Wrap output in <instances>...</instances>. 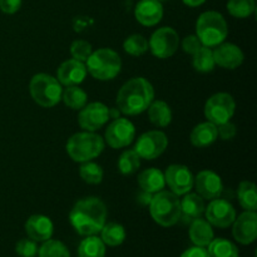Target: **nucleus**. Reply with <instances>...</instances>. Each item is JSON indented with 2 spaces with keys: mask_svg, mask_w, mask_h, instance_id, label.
<instances>
[{
  "mask_svg": "<svg viewBox=\"0 0 257 257\" xmlns=\"http://www.w3.org/2000/svg\"><path fill=\"white\" fill-rule=\"evenodd\" d=\"M73 228L82 236H92L100 232L107 220V207L97 197L79 200L69 213Z\"/></svg>",
  "mask_w": 257,
  "mask_h": 257,
  "instance_id": "nucleus-1",
  "label": "nucleus"
},
{
  "mask_svg": "<svg viewBox=\"0 0 257 257\" xmlns=\"http://www.w3.org/2000/svg\"><path fill=\"white\" fill-rule=\"evenodd\" d=\"M155 98V89L147 79L132 78L122 85L117 95V107L125 115H137L148 109Z\"/></svg>",
  "mask_w": 257,
  "mask_h": 257,
  "instance_id": "nucleus-2",
  "label": "nucleus"
},
{
  "mask_svg": "<svg viewBox=\"0 0 257 257\" xmlns=\"http://www.w3.org/2000/svg\"><path fill=\"white\" fill-rule=\"evenodd\" d=\"M196 33L201 44L205 47H217L227 38V22L221 13L208 10L202 13L196 23Z\"/></svg>",
  "mask_w": 257,
  "mask_h": 257,
  "instance_id": "nucleus-3",
  "label": "nucleus"
},
{
  "mask_svg": "<svg viewBox=\"0 0 257 257\" xmlns=\"http://www.w3.org/2000/svg\"><path fill=\"white\" fill-rule=\"evenodd\" d=\"M150 212L153 221L162 227H171L181 218V201L170 191H160L151 197Z\"/></svg>",
  "mask_w": 257,
  "mask_h": 257,
  "instance_id": "nucleus-4",
  "label": "nucleus"
},
{
  "mask_svg": "<svg viewBox=\"0 0 257 257\" xmlns=\"http://www.w3.org/2000/svg\"><path fill=\"white\" fill-rule=\"evenodd\" d=\"M104 140L93 132L75 133L68 140L67 152L74 162H88L97 158L104 150Z\"/></svg>",
  "mask_w": 257,
  "mask_h": 257,
  "instance_id": "nucleus-5",
  "label": "nucleus"
},
{
  "mask_svg": "<svg viewBox=\"0 0 257 257\" xmlns=\"http://www.w3.org/2000/svg\"><path fill=\"white\" fill-rule=\"evenodd\" d=\"M122 68V60L117 52L102 48L92 52L87 59V72L98 80H110L117 77Z\"/></svg>",
  "mask_w": 257,
  "mask_h": 257,
  "instance_id": "nucleus-6",
  "label": "nucleus"
},
{
  "mask_svg": "<svg viewBox=\"0 0 257 257\" xmlns=\"http://www.w3.org/2000/svg\"><path fill=\"white\" fill-rule=\"evenodd\" d=\"M30 95L40 107L52 108L62 100V85L54 77L39 73L32 78L29 84Z\"/></svg>",
  "mask_w": 257,
  "mask_h": 257,
  "instance_id": "nucleus-7",
  "label": "nucleus"
},
{
  "mask_svg": "<svg viewBox=\"0 0 257 257\" xmlns=\"http://www.w3.org/2000/svg\"><path fill=\"white\" fill-rule=\"evenodd\" d=\"M235 99L228 93H216L205 104V117L216 125L228 122L235 114Z\"/></svg>",
  "mask_w": 257,
  "mask_h": 257,
  "instance_id": "nucleus-8",
  "label": "nucleus"
},
{
  "mask_svg": "<svg viewBox=\"0 0 257 257\" xmlns=\"http://www.w3.org/2000/svg\"><path fill=\"white\" fill-rule=\"evenodd\" d=\"M180 37L177 32L171 27H162L156 30L148 42V48L152 54L160 59L171 58L177 52Z\"/></svg>",
  "mask_w": 257,
  "mask_h": 257,
  "instance_id": "nucleus-9",
  "label": "nucleus"
},
{
  "mask_svg": "<svg viewBox=\"0 0 257 257\" xmlns=\"http://www.w3.org/2000/svg\"><path fill=\"white\" fill-rule=\"evenodd\" d=\"M168 146V138L166 133L161 131H150L138 138L135 151L141 158L147 161L156 160L160 157Z\"/></svg>",
  "mask_w": 257,
  "mask_h": 257,
  "instance_id": "nucleus-10",
  "label": "nucleus"
},
{
  "mask_svg": "<svg viewBox=\"0 0 257 257\" xmlns=\"http://www.w3.org/2000/svg\"><path fill=\"white\" fill-rule=\"evenodd\" d=\"M136 136V128L127 118H115L105 130L104 142L109 147L118 150L124 148L133 142Z\"/></svg>",
  "mask_w": 257,
  "mask_h": 257,
  "instance_id": "nucleus-11",
  "label": "nucleus"
},
{
  "mask_svg": "<svg viewBox=\"0 0 257 257\" xmlns=\"http://www.w3.org/2000/svg\"><path fill=\"white\" fill-rule=\"evenodd\" d=\"M109 108L100 102H93L85 104L78 115V123L80 128L87 132H94L100 130L109 119Z\"/></svg>",
  "mask_w": 257,
  "mask_h": 257,
  "instance_id": "nucleus-12",
  "label": "nucleus"
},
{
  "mask_svg": "<svg viewBox=\"0 0 257 257\" xmlns=\"http://www.w3.org/2000/svg\"><path fill=\"white\" fill-rule=\"evenodd\" d=\"M165 181L171 188V192L177 196H183L193 188L195 177L190 168L183 165H171L166 170Z\"/></svg>",
  "mask_w": 257,
  "mask_h": 257,
  "instance_id": "nucleus-13",
  "label": "nucleus"
},
{
  "mask_svg": "<svg viewBox=\"0 0 257 257\" xmlns=\"http://www.w3.org/2000/svg\"><path fill=\"white\" fill-rule=\"evenodd\" d=\"M206 218L211 226L218 228H227L233 223L236 218V210L228 201L222 198L211 200V203L205 208Z\"/></svg>",
  "mask_w": 257,
  "mask_h": 257,
  "instance_id": "nucleus-14",
  "label": "nucleus"
},
{
  "mask_svg": "<svg viewBox=\"0 0 257 257\" xmlns=\"http://www.w3.org/2000/svg\"><path fill=\"white\" fill-rule=\"evenodd\" d=\"M233 238L241 245H250L257 237L256 211H245L233 221Z\"/></svg>",
  "mask_w": 257,
  "mask_h": 257,
  "instance_id": "nucleus-15",
  "label": "nucleus"
},
{
  "mask_svg": "<svg viewBox=\"0 0 257 257\" xmlns=\"http://www.w3.org/2000/svg\"><path fill=\"white\" fill-rule=\"evenodd\" d=\"M197 193L203 200H215L222 193L223 186L221 177L213 171H201L195 177V183Z\"/></svg>",
  "mask_w": 257,
  "mask_h": 257,
  "instance_id": "nucleus-16",
  "label": "nucleus"
},
{
  "mask_svg": "<svg viewBox=\"0 0 257 257\" xmlns=\"http://www.w3.org/2000/svg\"><path fill=\"white\" fill-rule=\"evenodd\" d=\"M215 64L225 69H236L243 62V53L232 43H221L212 50Z\"/></svg>",
  "mask_w": 257,
  "mask_h": 257,
  "instance_id": "nucleus-17",
  "label": "nucleus"
},
{
  "mask_svg": "<svg viewBox=\"0 0 257 257\" xmlns=\"http://www.w3.org/2000/svg\"><path fill=\"white\" fill-rule=\"evenodd\" d=\"M135 17L145 27H155L163 18V5L158 0H140L135 8Z\"/></svg>",
  "mask_w": 257,
  "mask_h": 257,
  "instance_id": "nucleus-18",
  "label": "nucleus"
},
{
  "mask_svg": "<svg viewBox=\"0 0 257 257\" xmlns=\"http://www.w3.org/2000/svg\"><path fill=\"white\" fill-rule=\"evenodd\" d=\"M85 75H87V67L84 65V63L77 59H69L63 62L57 72L58 82L65 87L80 84L85 79Z\"/></svg>",
  "mask_w": 257,
  "mask_h": 257,
  "instance_id": "nucleus-19",
  "label": "nucleus"
},
{
  "mask_svg": "<svg viewBox=\"0 0 257 257\" xmlns=\"http://www.w3.org/2000/svg\"><path fill=\"white\" fill-rule=\"evenodd\" d=\"M25 231H27L29 238L37 241V242H44V241L52 238L54 226H53L52 220L47 216L33 215L25 222Z\"/></svg>",
  "mask_w": 257,
  "mask_h": 257,
  "instance_id": "nucleus-20",
  "label": "nucleus"
},
{
  "mask_svg": "<svg viewBox=\"0 0 257 257\" xmlns=\"http://www.w3.org/2000/svg\"><path fill=\"white\" fill-rule=\"evenodd\" d=\"M190 238L195 246L207 247L211 241L215 238L211 223L203 218H196L191 222Z\"/></svg>",
  "mask_w": 257,
  "mask_h": 257,
  "instance_id": "nucleus-21",
  "label": "nucleus"
},
{
  "mask_svg": "<svg viewBox=\"0 0 257 257\" xmlns=\"http://www.w3.org/2000/svg\"><path fill=\"white\" fill-rule=\"evenodd\" d=\"M217 125L211 122H203L196 125L190 136L191 143L197 148L208 147L217 140Z\"/></svg>",
  "mask_w": 257,
  "mask_h": 257,
  "instance_id": "nucleus-22",
  "label": "nucleus"
},
{
  "mask_svg": "<svg viewBox=\"0 0 257 257\" xmlns=\"http://www.w3.org/2000/svg\"><path fill=\"white\" fill-rule=\"evenodd\" d=\"M138 185L145 192L157 193L166 186L165 175L157 168H147L138 175Z\"/></svg>",
  "mask_w": 257,
  "mask_h": 257,
  "instance_id": "nucleus-23",
  "label": "nucleus"
},
{
  "mask_svg": "<svg viewBox=\"0 0 257 257\" xmlns=\"http://www.w3.org/2000/svg\"><path fill=\"white\" fill-rule=\"evenodd\" d=\"M181 201V216L186 221L192 222L196 218H200L205 212V202L198 193H186Z\"/></svg>",
  "mask_w": 257,
  "mask_h": 257,
  "instance_id": "nucleus-24",
  "label": "nucleus"
},
{
  "mask_svg": "<svg viewBox=\"0 0 257 257\" xmlns=\"http://www.w3.org/2000/svg\"><path fill=\"white\" fill-rule=\"evenodd\" d=\"M148 117L156 127H167L172 120V110L166 102L156 100L151 103L148 107Z\"/></svg>",
  "mask_w": 257,
  "mask_h": 257,
  "instance_id": "nucleus-25",
  "label": "nucleus"
},
{
  "mask_svg": "<svg viewBox=\"0 0 257 257\" xmlns=\"http://www.w3.org/2000/svg\"><path fill=\"white\" fill-rule=\"evenodd\" d=\"M105 245L102 238L95 235L85 236L84 240L79 243L78 257H104Z\"/></svg>",
  "mask_w": 257,
  "mask_h": 257,
  "instance_id": "nucleus-26",
  "label": "nucleus"
},
{
  "mask_svg": "<svg viewBox=\"0 0 257 257\" xmlns=\"http://www.w3.org/2000/svg\"><path fill=\"white\" fill-rule=\"evenodd\" d=\"M100 238L104 242V245L115 247V246H119L124 242L125 230L119 223H105L102 230H100Z\"/></svg>",
  "mask_w": 257,
  "mask_h": 257,
  "instance_id": "nucleus-27",
  "label": "nucleus"
},
{
  "mask_svg": "<svg viewBox=\"0 0 257 257\" xmlns=\"http://www.w3.org/2000/svg\"><path fill=\"white\" fill-rule=\"evenodd\" d=\"M238 202L245 211L257 210V195L256 186L250 181H243L240 183L237 190Z\"/></svg>",
  "mask_w": 257,
  "mask_h": 257,
  "instance_id": "nucleus-28",
  "label": "nucleus"
},
{
  "mask_svg": "<svg viewBox=\"0 0 257 257\" xmlns=\"http://www.w3.org/2000/svg\"><path fill=\"white\" fill-rule=\"evenodd\" d=\"M62 99L70 109L80 110L87 104L88 94L78 85H70L65 88L64 92L62 93Z\"/></svg>",
  "mask_w": 257,
  "mask_h": 257,
  "instance_id": "nucleus-29",
  "label": "nucleus"
},
{
  "mask_svg": "<svg viewBox=\"0 0 257 257\" xmlns=\"http://www.w3.org/2000/svg\"><path fill=\"white\" fill-rule=\"evenodd\" d=\"M207 247L210 257H240L237 246L226 238H213Z\"/></svg>",
  "mask_w": 257,
  "mask_h": 257,
  "instance_id": "nucleus-30",
  "label": "nucleus"
},
{
  "mask_svg": "<svg viewBox=\"0 0 257 257\" xmlns=\"http://www.w3.org/2000/svg\"><path fill=\"white\" fill-rule=\"evenodd\" d=\"M192 64L197 72L201 73H208L211 70H213L215 68V60H213V54L212 50L208 47H202L197 50V52L193 54L192 58Z\"/></svg>",
  "mask_w": 257,
  "mask_h": 257,
  "instance_id": "nucleus-31",
  "label": "nucleus"
},
{
  "mask_svg": "<svg viewBox=\"0 0 257 257\" xmlns=\"http://www.w3.org/2000/svg\"><path fill=\"white\" fill-rule=\"evenodd\" d=\"M227 10L233 18L245 19L255 13L256 2L255 0H228Z\"/></svg>",
  "mask_w": 257,
  "mask_h": 257,
  "instance_id": "nucleus-32",
  "label": "nucleus"
},
{
  "mask_svg": "<svg viewBox=\"0 0 257 257\" xmlns=\"http://www.w3.org/2000/svg\"><path fill=\"white\" fill-rule=\"evenodd\" d=\"M38 257H70V252L62 241L49 238L38 248Z\"/></svg>",
  "mask_w": 257,
  "mask_h": 257,
  "instance_id": "nucleus-33",
  "label": "nucleus"
},
{
  "mask_svg": "<svg viewBox=\"0 0 257 257\" xmlns=\"http://www.w3.org/2000/svg\"><path fill=\"white\" fill-rule=\"evenodd\" d=\"M141 166V157L135 150H127L120 155L118 160V168L119 172L124 176H130L135 173Z\"/></svg>",
  "mask_w": 257,
  "mask_h": 257,
  "instance_id": "nucleus-34",
  "label": "nucleus"
},
{
  "mask_svg": "<svg viewBox=\"0 0 257 257\" xmlns=\"http://www.w3.org/2000/svg\"><path fill=\"white\" fill-rule=\"evenodd\" d=\"M123 49L125 53L133 57H141L145 54L150 48H148V42L143 35L132 34L124 40L123 43Z\"/></svg>",
  "mask_w": 257,
  "mask_h": 257,
  "instance_id": "nucleus-35",
  "label": "nucleus"
},
{
  "mask_svg": "<svg viewBox=\"0 0 257 257\" xmlns=\"http://www.w3.org/2000/svg\"><path fill=\"white\" fill-rule=\"evenodd\" d=\"M79 175L84 182L89 185H98L103 180V170L99 165L94 162H83L79 168Z\"/></svg>",
  "mask_w": 257,
  "mask_h": 257,
  "instance_id": "nucleus-36",
  "label": "nucleus"
},
{
  "mask_svg": "<svg viewBox=\"0 0 257 257\" xmlns=\"http://www.w3.org/2000/svg\"><path fill=\"white\" fill-rule=\"evenodd\" d=\"M92 52V45L85 40H74L70 45V54H72L73 59H77L79 62H87Z\"/></svg>",
  "mask_w": 257,
  "mask_h": 257,
  "instance_id": "nucleus-37",
  "label": "nucleus"
},
{
  "mask_svg": "<svg viewBox=\"0 0 257 257\" xmlns=\"http://www.w3.org/2000/svg\"><path fill=\"white\" fill-rule=\"evenodd\" d=\"M37 241L32 238H22L15 246V252L20 257H35L38 255Z\"/></svg>",
  "mask_w": 257,
  "mask_h": 257,
  "instance_id": "nucleus-38",
  "label": "nucleus"
},
{
  "mask_svg": "<svg viewBox=\"0 0 257 257\" xmlns=\"http://www.w3.org/2000/svg\"><path fill=\"white\" fill-rule=\"evenodd\" d=\"M202 47L201 44L200 39L197 38V35H188L183 39L182 42V48H183V52L187 53V54L193 55L196 52H197L200 48Z\"/></svg>",
  "mask_w": 257,
  "mask_h": 257,
  "instance_id": "nucleus-39",
  "label": "nucleus"
},
{
  "mask_svg": "<svg viewBox=\"0 0 257 257\" xmlns=\"http://www.w3.org/2000/svg\"><path fill=\"white\" fill-rule=\"evenodd\" d=\"M217 136L223 141L232 140L236 136V125L233 123H231L230 120L217 125Z\"/></svg>",
  "mask_w": 257,
  "mask_h": 257,
  "instance_id": "nucleus-40",
  "label": "nucleus"
},
{
  "mask_svg": "<svg viewBox=\"0 0 257 257\" xmlns=\"http://www.w3.org/2000/svg\"><path fill=\"white\" fill-rule=\"evenodd\" d=\"M22 0H0V10L5 14H15L22 8Z\"/></svg>",
  "mask_w": 257,
  "mask_h": 257,
  "instance_id": "nucleus-41",
  "label": "nucleus"
},
{
  "mask_svg": "<svg viewBox=\"0 0 257 257\" xmlns=\"http://www.w3.org/2000/svg\"><path fill=\"white\" fill-rule=\"evenodd\" d=\"M181 257H210L207 248L200 247V246H193V247L187 248Z\"/></svg>",
  "mask_w": 257,
  "mask_h": 257,
  "instance_id": "nucleus-42",
  "label": "nucleus"
},
{
  "mask_svg": "<svg viewBox=\"0 0 257 257\" xmlns=\"http://www.w3.org/2000/svg\"><path fill=\"white\" fill-rule=\"evenodd\" d=\"M183 4L187 5V7L190 8H197V7H201V5L205 4L207 0H182Z\"/></svg>",
  "mask_w": 257,
  "mask_h": 257,
  "instance_id": "nucleus-43",
  "label": "nucleus"
},
{
  "mask_svg": "<svg viewBox=\"0 0 257 257\" xmlns=\"http://www.w3.org/2000/svg\"><path fill=\"white\" fill-rule=\"evenodd\" d=\"M158 2H161V3H162V2H166V0H158Z\"/></svg>",
  "mask_w": 257,
  "mask_h": 257,
  "instance_id": "nucleus-44",
  "label": "nucleus"
}]
</instances>
